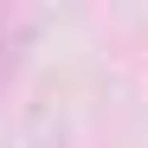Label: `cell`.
Returning <instances> with one entry per match:
<instances>
[{"instance_id":"cell-1","label":"cell","mask_w":148,"mask_h":148,"mask_svg":"<svg viewBox=\"0 0 148 148\" xmlns=\"http://www.w3.org/2000/svg\"><path fill=\"white\" fill-rule=\"evenodd\" d=\"M32 26H39V19H32V13H13V32H7V26H0V84H7V77H13V71H19V45H26V39H32Z\"/></svg>"}]
</instances>
